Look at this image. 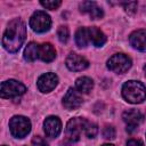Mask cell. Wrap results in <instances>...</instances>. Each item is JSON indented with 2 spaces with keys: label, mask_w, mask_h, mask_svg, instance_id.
<instances>
[{
  "label": "cell",
  "mask_w": 146,
  "mask_h": 146,
  "mask_svg": "<svg viewBox=\"0 0 146 146\" xmlns=\"http://www.w3.org/2000/svg\"><path fill=\"white\" fill-rule=\"evenodd\" d=\"M58 83V76L55 73H44L42 74L36 82V86L41 92H49Z\"/></svg>",
  "instance_id": "ba28073f"
},
{
  "label": "cell",
  "mask_w": 146,
  "mask_h": 146,
  "mask_svg": "<svg viewBox=\"0 0 146 146\" xmlns=\"http://www.w3.org/2000/svg\"><path fill=\"white\" fill-rule=\"evenodd\" d=\"M130 44L140 51H146V30H137L129 36Z\"/></svg>",
  "instance_id": "4fadbf2b"
},
{
  "label": "cell",
  "mask_w": 146,
  "mask_h": 146,
  "mask_svg": "<svg viewBox=\"0 0 146 146\" xmlns=\"http://www.w3.org/2000/svg\"><path fill=\"white\" fill-rule=\"evenodd\" d=\"M30 26L36 33H43L51 26V19L46 11L38 10L30 18Z\"/></svg>",
  "instance_id": "5b68a950"
},
{
  "label": "cell",
  "mask_w": 146,
  "mask_h": 146,
  "mask_svg": "<svg viewBox=\"0 0 146 146\" xmlns=\"http://www.w3.org/2000/svg\"><path fill=\"white\" fill-rule=\"evenodd\" d=\"M9 129L14 137L24 138L31 130V122L27 117L22 115L13 116L9 121Z\"/></svg>",
  "instance_id": "3957f363"
},
{
  "label": "cell",
  "mask_w": 146,
  "mask_h": 146,
  "mask_svg": "<svg viewBox=\"0 0 146 146\" xmlns=\"http://www.w3.org/2000/svg\"><path fill=\"white\" fill-rule=\"evenodd\" d=\"M97 132H98V128H97V125H96L95 123L88 122L87 125H86V131H84L86 136H87L88 138H94V137H96Z\"/></svg>",
  "instance_id": "ffe728a7"
},
{
  "label": "cell",
  "mask_w": 146,
  "mask_h": 146,
  "mask_svg": "<svg viewBox=\"0 0 146 146\" xmlns=\"http://www.w3.org/2000/svg\"><path fill=\"white\" fill-rule=\"evenodd\" d=\"M26 36V29L22 19L16 18L13 19L2 36V44L3 48L9 52H16L23 44Z\"/></svg>",
  "instance_id": "6da1fadb"
},
{
  "label": "cell",
  "mask_w": 146,
  "mask_h": 146,
  "mask_svg": "<svg viewBox=\"0 0 146 146\" xmlns=\"http://www.w3.org/2000/svg\"><path fill=\"white\" fill-rule=\"evenodd\" d=\"M97 3L96 2H94V1H83V2H81L80 3V10L82 11V13H90V10L96 6Z\"/></svg>",
  "instance_id": "7402d4cb"
},
{
  "label": "cell",
  "mask_w": 146,
  "mask_h": 146,
  "mask_svg": "<svg viewBox=\"0 0 146 146\" xmlns=\"http://www.w3.org/2000/svg\"><path fill=\"white\" fill-rule=\"evenodd\" d=\"M123 6H124L125 11H128L130 14L135 13L137 9V2H125V3H123Z\"/></svg>",
  "instance_id": "484cf974"
},
{
  "label": "cell",
  "mask_w": 146,
  "mask_h": 146,
  "mask_svg": "<svg viewBox=\"0 0 146 146\" xmlns=\"http://www.w3.org/2000/svg\"><path fill=\"white\" fill-rule=\"evenodd\" d=\"M94 88V81L88 76H81L75 81V89L80 94H88Z\"/></svg>",
  "instance_id": "2e32d148"
},
{
  "label": "cell",
  "mask_w": 146,
  "mask_h": 146,
  "mask_svg": "<svg viewBox=\"0 0 146 146\" xmlns=\"http://www.w3.org/2000/svg\"><path fill=\"white\" fill-rule=\"evenodd\" d=\"M39 57V46L35 42H30L24 49V58L27 62H33Z\"/></svg>",
  "instance_id": "e0dca14e"
},
{
  "label": "cell",
  "mask_w": 146,
  "mask_h": 146,
  "mask_svg": "<svg viewBox=\"0 0 146 146\" xmlns=\"http://www.w3.org/2000/svg\"><path fill=\"white\" fill-rule=\"evenodd\" d=\"M88 121L82 117H73L67 122L66 125V137L70 141H78L82 132L86 131V125Z\"/></svg>",
  "instance_id": "277c9868"
},
{
  "label": "cell",
  "mask_w": 146,
  "mask_h": 146,
  "mask_svg": "<svg viewBox=\"0 0 146 146\" xmlns=\"http://www.w3.org/2000/svg\"><path fill=\"white\" fill-rule=\"evenodd\" d=\"M103 136L106 139H113L115 137V130L112 125H106L103 130Z\"/></svg>",
  "instance_id": "cb8c5ba5"
},
{
  "label": "cell",
  "mask_w": 146,
  "mask_h": 146,
  "mask_svg": "<svg viewBox=\"0 0 146 146\" xmlns=\"http://www.w3.org/2000/svg\"><path fill=\"white\" fill-rule=\"evenodd\" d=\"M103 15H104L103 9L99 8L97 5H96V6L90 10V13H89V16L91 17V19H98V18H102Z\"/></svg>",
  "instance_id": "603a6c76"
},
{
  "label": "cell",
  "mask_w": 146,
  "mask_h": 146,
  "mask_svg": "<svg viewBox=\"0 0 146 146\" xmlns=\"http://www.w3.org/2000/svg\"><path fill=\"white\" fill-rule=\"evenodd\" d=\"M82 104V97L80 96L79 91L76 89L70 88L64 98H63V105L66 110H76L81 106Z\"/></svg>",
  "instance_id": "9c48e42d"
},
{
  "label": "cell",
  "mask_w": 146,
  "mask_h": 146,
  "mask_svg": "<svg viewBox=\"0 0 146 146\" xmlns=\"http://www.w3.org/2000/svg\"><path fill=\"white\" fill-rule=\"evenodd\" d=\"M56 57V50L52 47V44L50 43H42L41 46H39V58L43 62H51L54 60Z\"/></svg>",
  "instance_id": "5bb4252c"
},
{
  "label": "cell",
  "mask_w": 146,
  "mask_h": 146,
  "mask_svg": "<svg viewBox=\"0 0 146 146\" xmlns=\"http://www.w3.org/2000/svg\"><path fill=\"white\" fill-rule=\"evenodd\" d=\"M40 3H41V6H43V7H44V8H47V9L55 10V9H57V8L60 6L62 1H59V0H52V1H41Z\"/></svg>",
  "instance_id": "44dd1931"
},
{
  "label": "cell",
  "mask_w": 146,
  "mask_h": 146,
  "mask_svg": "<svg viewBox=\"0 0 146 146\" xmlns=\"http://www.w3.org/2000/svg\"><path fill=\"white\" fill-rule=\"evenodd\" d=\"M127 146H144V144L139 139H130L127 143Z\"/></svg>",
  "instance_id": "4316f807"
},
{
  "label": "cell",
  "mask_w": 146,
  "mask_h": 146,
  "mask_svg": "<svg viewBox=\"0 0 146 146\" xmlns=\"http://www.w3.org/2000/svg\"><path fill=\"white\" fill-rule=\"evenodd\" d=\"M65 64H66L67 68L71 71H82L89 66V62L84 57H82L78 54H74V52L70 54L66 57Z\"/></svg>",
  "instance_id": "30bf717a"
},
{
  "label": "cell",
  "mask_w": 146,
  "mask_h": 146,
  "mask_svg": "<svg viewBox=\"0 0 146 146\" xmlns=\"http://www.w3.org/2000/svg\"><path fill=\"white\" fill-rule=\"evenodd\" d=\"M88 32H89L90 42L94 46L102 47L106 42V36L99 29H97V27H88Z\"/></svg>",
  "instance_id": "9a60e30c"
},
{
  "label": "cell",
  "mask_w": 146,
  "mask_h": 146,
  "mask_svg": "<svg viewBox=\"0 0 146 146\" xmlns=\"http://www.w3.org/2000/svg\"><path fill=\"white\" fill-rule=\"evenodd\" d=\"M122 119H123V121L127 123V127H128L127 130L129 129V130L131 131V130L136 129V128L143 122L144 115H143L139 111H137V110H128V111H125V112L123 113Z\"/></svg>",
  "instance_id": "8fae6325"
},
{
  "label": "cell",
  "mask_w": 146,
  "mask_h": 146,
  "mask_svg": "<svg viewBox=\"0 0 146 146\" xmlns=\"http://www.w3.org/2000/svg\"><path fill=\"white\" fill-rule=\"evenodd\" d=\"M26 87L16 81V80H7L1 83V91L0 95L2 98H15L25 94Z\"/></svg>",
  "instance_id": "8992f818"
},
{
  "label": "cell",
  "mask_w": 146,
  "mask_h": 146,
  "mask_svg": "<svg viewBox=\"0 0 146 146\" xmlns=\"http://www.w3.org/2000/svg\"><path fill=\"white\" fill-rule=\"evenodd\" d=\"M103 146H114V145L113 144H104Z\"/></svg>",
  "instance_id": "83f0119b"
},
{
  "label": "cell",
  "mask_w": 146,
  "mask_h": 146,
  "mask_svg": "<svg viewBox=\"0 0 146 146\" xmlns=\"http://www.w3.org/2000/svg\"><path fill=\"white\" fill-rule=\"evenodd\" d=\"M107 67L115 73L122 74L131 67V59L124 54H115L107 60Z\"/></svg>",
  "instance_id": "52a82bcc"
},
{
  "label": "cell",
  "mask_w": 146,
  "mask_h": 146,
  "mask_svg": "<svg viewBox=\"0 0 146 146\" xmlns=\"http://www.w3.org/2000/svg\"><path fill=\"white\" fill-rule=\"evenodd\" d=\"M144 72H145V75H146V65L144 66Z\"/></svg>",
  "instance_id": "f1b7e54d"
},
{
  "label": "cell",
  "mask_w": 146,
  "mask_h": 146,
  "mask_svg": "<svg viewBox=\"0 0 146 146\" xmlns=\"http://www.w3.org/2000/svg\"><path fill=\"white\" fill-rule=\"evenodd\" d=\"M122 96L129 103L139 104L146 99V87L139 81L130 80L123 84Z\"/></svg>",
  "instance_id": "7a4b0ae2"
},
{
  "label": "cell",
  "mask_w": 146,
  "mask_h": 146,
  "mask_svg": "<svg viewBox=\"0 0 146 146\" xmlns=\"http://www.w3.org/2000/svg\"><path fill=\"white\" fill-rule=\"evenodd\" d=\"M44 132L48 137L55 138L60 133L62 130V122L57 116H48L43 122Z\"/></svg>",
  "instance_id": "7c38bea8"
},
{
  "label": "cell",
  "mask_w": 146,
  "mask_h": 146,
  "mask_svg": "<svg viewBox=\"0 0 146 146\" xmlns=\"http://www.w3.org/2000/svg\"><path fill=\"white\" fill-rule=\"evenodd\" d=\"M57 35H58V39H59L60 42H63V43L67 42L68 36H70L68 29L66 26H59L58 30H57Z\"/></svg>",
  "instance_id": "d6986e66"
},
{
  "label": "cell",
  "mask_w": 146,
  "mask_h": 146,
  "mask_svg": "<svg viewBox=\"0 0 146 146\" xmlns=\"http://www.w3.org/2000/svg\"><path fill=\"white\" fill-rule=\"evenodd\" d=\"M75 42L79 47H87L90 42L89 32L87 27H80L75 33Z\"/></svg>",
  "instance_id": "ac0fdd59"
},
{
  "label": "cell",
  "mask_w": 146,
  "mask_h": 146,
  "mask_svg": "<svg viewBox=\"0 0 146 146\" xmlns=\"http://www.w3.org/2000/svg\"><path fill=\"white\" fill-rule=\"evenodd\" d=\"M32 145L33 146H48V143L40 136H35L32 139Z\"/></svg>",
  "instance_id": "d4e9b609"
}]
</instances>
